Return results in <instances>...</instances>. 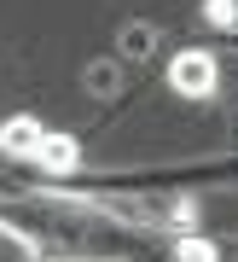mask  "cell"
I'll return each mask as SVG.
<instances>
[{
	"label": "cell",
	"mask_w": 238,
	"mask_h": 262,
	"mask_svg": "<svg viewBox=\"0 0 238 262\" xmlns=\"http://www.w3.org/2000/svg\"><path fill=\"white\" fill-rule=\"evenodd\" d=\"M169 82H174V94H186V99H209L215 94V58L209 53H180L169 64Z\"/></svg>",
	"instance_id": "cell-1"
},
{
	"label": "cell",
	"mask_w": 238,
	"mask_h": 262,
	"mask_svg": "<svg viewBox=\"0 0 238 262\" xmlns=\"http://www.w3.org/2000/svg\"><path fill=\"white\" fill-rule=\"evenodd\" d=\"M41 140H46V134H41V122H35V117H12L6 128H0V146L18 151V158H23V151H41Z\"/></svg>",
	"instance_id": "cell-2"
},
{
	"label": "cell",
	"mask_w": 238,
	"mask_h": 262,
	"mask_svg": "<svg viewBox=\"0 0 238 262\" xmlns=\"http://www.w3.org/2000/svg\"><path fill=\"white\" fill-rule=\"evenodd\" d=\"M35 158H41V169H53V175H70V169H76V158H82V151H76V140H70V134H46Z\"/></svg>",
	"instance_id": "cell-3"
},
{
	"label": "cell",
	"mask_w": 238,
	"mask_h": 262,
	"mask_svg": "<svg viewBox=\"0 0 238 262\" xmlns=\"http://www.w3.org/2000/svg\"><path fill=\"white\" fill-rule=\"evenodd\" d=\"M203 12H209V24H221V29H232V24H238V0H209Z\"/></svg>",
	"instance_id": "cell-4"
},
{
	"label": "cell",
	"mask_w": 238,
	"mask_h": 262,
	"mask_svg": "<svg viewBox=\"0 0 238 262\" xmlns=\"http://www.w3.org/2000/svg\"><path fill=\"white\" fill-rule=\"evenodd\" d=\"M180 262H215V245L209 239H180Z\"/></svg>",
	"instance_id": "cell-5"
}]
</instances>
